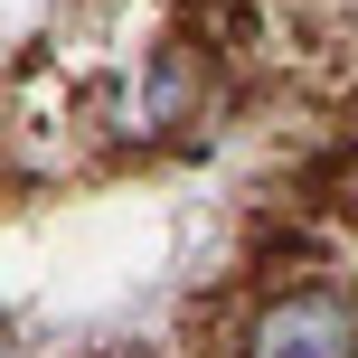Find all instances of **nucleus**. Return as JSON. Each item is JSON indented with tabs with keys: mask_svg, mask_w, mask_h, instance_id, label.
<instances>
[{
	"mask_svg": "<svg viewBox=\"0 0 358 358\" xmlns=\"http://www.w3.org/2000/svg\"><path fill=\"white\" fill-rule=\"evenodd\" d=\"M245 358H358V302L349 292H283L255 311Z\"/></svg>",
	"mask_w": 358,
	"mask_h": 358,
	"instance_id": "f257e3e1",
	"label": "nucleus"
}]
</instances>
